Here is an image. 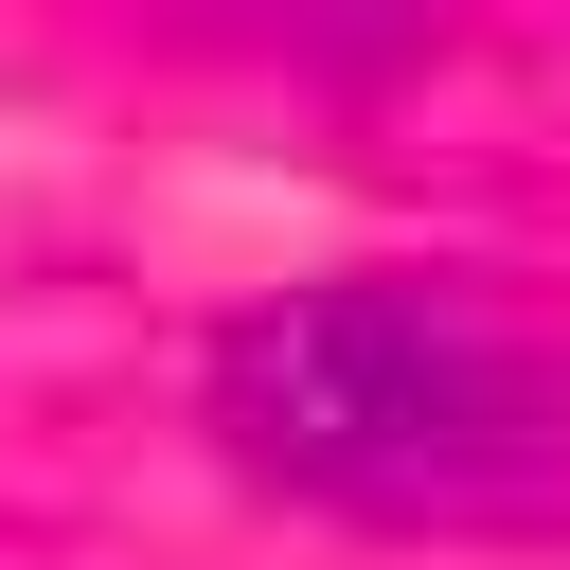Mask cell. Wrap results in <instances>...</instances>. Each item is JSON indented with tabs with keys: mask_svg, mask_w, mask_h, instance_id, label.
<instances>
[{
	"mask_svg": "<svg viewBox=\"0 0 570 570\" xmlns=\"http://www.w3.org/2000/svg\"><path fill=\"white\" fill-rule=\"evenodd\" d=\"M214 445L356 534L499 552L570 534V338H534L481 267H321L214 321Z\"/></svg>",
	"mask_w": 570,
	"mask_h": 570,
	"instance_id": "6da1fadb",
	"label": "cell"
},
{
	"mask_svg": "<svg viewBox=\"0 0 570 570\" xmlns=\"http://www.w3.org/2000/svg\"><path fill=\"white\" fill-rule=\"evenodd\" d=\"M178 18H214V36H267V53H321V71H374V53H410L445 0H178Z\"/></svg>",
	"mask_w": 570,
	"mask_h": 570,
	"instance_id": "7a4b0ae2",
	"label": "cell"
}]
</instances>
